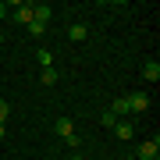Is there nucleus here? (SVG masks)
<instances>
[{"mask_svg":"<svg viewBox=\"0 0 160 160\" xmlns=\"http://www.w3.org/2000/svg\"><path fill=\"white\" fill-rule=\"evenodd\" d=\"M157 153H160V139L153 135V139H146V142H139L135 160H157Z\"/></svg>","mask_w":160,"mask_h":160,"instance_id":"obj_1","label":"nucleus"},{"mask_svg":"<svg viewBox=\"0 0 160 160\" xmlns=\"http://www.w3.org/2000/svg\"><path fill=\"white\" fill-rule=\"evenodd\" d=\"M7 18H11V22H18V25H32V4H14Z\"/></svg>","mask_w":160,"mask_h":160,"instance_id":"obj_2","label":"nucleus"},{"mask_svg":"<svg viewBox=\"0 0 160 160\" xmlns=\"http://www.w3.org/2000/svg\"><path fill=\"white\" fill-rule=\"evenodd\" d=\"M128 110L132 114H146L149 110V96L146 92H128Z\"/></svg>","mask_w":160,"mask_h":160,"instance_id":"obj_3","label":"nucleus"},{"mask_svg":"<svg viewBox=\"0 0 160 160\" xmlns=\"http://www.w3.org/2000/svg\"><path fill=\"white\" fill-rule=\"evenodd\" d=\"M68 39H71V43H86V39H89V25H86V22H75L71 29H68Z\"/></svg>","mask_w":160,"mask_h":160,"instance_id":"obj_4","label":"nucleus"},{"mask_svg":"<svg viewBox=\"0 0 160 160\" xmlns=\"http://www.w3.org/2000/svg\"><path fill=\"white\" fill-rule=\"evenodd\" d=\"M110 114H114L118 121H125V118L132 114V110H128V96H118L114 103H110Z\"/></svg>","mask_w":160,"mask_h":160,"instance_id":"obj_5","label":"nucleus"},{"mask_svg":"<svg viewBox=\"0 0 160 160\" xmlns=\"http://www.w3.org/2000/svg\"><path fill=\"white\" fill-rule=\"evenodd\" d=\"M114 135L121 139V142H128V139L135 135V125H128V121H118V125H114Z\"/></svg>","mask_w":160,"mask_h":160,"instance_id":"obj_6","label":"nucleus"},{"mask_svg":"<svg viewBox=\"0 0 160 160\" xmlns=\"http://www.w3.org/2000/svg\"><path fill=\"white\" fill-rule=\"evenodd\" d=\"M53 132H57L61 139H68L71 132H75V125H71V118H57V121H53Z\"/></svg>","mask_w":160,"mask_h":160,"instance_id":"obj_7","label":"nucleus"},{"mask_svg":"<svg viewBox=\"0 0 160 160\" xmlns=\"http://www.w3.org/2000/svg\"><path fill=\"white\" fill-rule=\"evenodd\" d=\"M142 78H146V82H157V78H160V64H157V61H146V64H142Z\"/></svg>","mask_w":160,"mask_h":160,"instance_id":"obj_8","label":"nucleus"},{"mask_svg":"<svg viewBox=\"0 0 160 160\" xmlns=\"http://www.w3.org/2000/svg\"><path fill=\"white\" fill-rule=\"evenodd\" d=\"M39 82L43 86H57V68H39Z\"/></svg>","mask_w":160,"mask_h":160,"instance_id":"obj_9","label":"nucleus"},{"mask_svg":"<svg viewBox=\"0 0 160 160\" xmlns=\"http://www.w3.org/2000/svg\"><path fill=\"white\" fill-rule=\"evenodd\" d=\"M100 125H103V128H110V132H114V125H118V118H114V114H110V110H103V114H100Z\"/></svg>","mask_w":160,"mask_h":160,"instance_id":"obj_10","label":"nucleus"},{"mask_svg":"<svg viewBox=\"0 0 160 160\" xmlns=\"http://www.w3.org/2000/svg\"><path fill=\"white\" fill-rule=\"evenodd\" d=\"M36 61H39V68H50V64H53V53H50V50H39Z\"/></svg>","mask_w":160,"mask_h":160,"instance_id":"obj_11","label":"nucleus"},{"mask_svg":"<svg viewBox=\"0 0 160 160\" xmlns=\"http://www.w3.org/2000/svg\"><path fill=\"white\" fill-rule=\"evenodd\" d=\"M25 29H29V36H36V39H43L46 25H43V22H32V25H25Z\"/></svg>","mask_w":160,"mask_h":160,"instance_id":"obj_12","label":"nucleus"},{"mask_svg":"<svg viewBox=\"0 0 160 160\" xmlns=\"http://www.w3.org/2000/svg\"><path fill=\"white\" fill-rule=\"evenodd\" d=\"M7 114H11V103L0 100V125H7Z\"/></svg>","mask_w":160,"mask_h":160,"instance_id":"obj_13","label":"nucleus"},{"mask_svg":"<svg viewBox=\"0 0 160 160\" xmlns=\"http://www.w3.org/2000/svg\"><path fill=\"white\" fill-rule=\"evenodd\" d=\"M64 142H68V149H78V146H82V139H78V132H71V135L64 139Z\"/></svg>","mask_w":160,"mask_h":160,"instance_id":"obj_14","label":"nucleus"},{"mask_svg":"<svg viewBox=\"0 0 160 160\" xmlns=\"http://www.w3.org/2000/svg\"><path fill=\"white\" fill-rule=\"evenodd\" d=\"M11 14V4H4V0H0V18H7Z\"/></svg>","mask_w":160,"mask_h":160,"instance_id":"obj_15","label":"nucleus"},{"mask_svg":"<svg viewBox=\"0 0 160 160\" xmlns=\"http://www.w3.org/2000/svg\"><path fill=\"white\" fill-rule=\"evenodd\" d=\"M68 160H86V157H82V153H71V157H68Z\"/></svg>","mask_w":160,"mask_h":160,"instance_id":"obj_16","label":"nucleus"},{"mask_svg":"<svg viewBox=\"0 0 160 160\" xmlns=\"http://www.w3.org/2000/svg\"><path fill=\"white\" fill-rule=\"evenodd\" d=\"M4 132H7V128H4V125H0V139H4Z\"/></svg>","mask_w":160,"mask_h":160,"instance_id":"obj_17","label":"nucleus"},{"mask_svg":"<svg viewBox=\"0 0 160 160\" xmlns=\"http://www.w3.org/2000/svg\"><path fill=\"white\" fill-rule=\"evenodd\" d=\"M0 43H4V32H0Z\"/></svg>","mask_w":160,"mask_h":160,"instance_id":"obj_18","label":"nucleus"},{"mask_svg":"<svg viewBox=\"0 0 160 160\" xmlns=\"http://www.w3.org/2000/svg\"><path fill=\"white\" fill-rule=\"evenodd\" d=\"M125 160H135V157H125Z\"/></svg>","mask_w":160,"mask_h":160,"instance_id":"obj_19","label":"nucleus"}]
</instances>
